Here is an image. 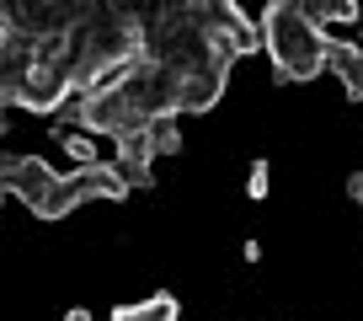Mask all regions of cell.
Wrapping results in <instances>:
<instances>
[{"mask_svg":"<svg viewBox=\"0 0 363 321\" xmlns=\"http://www.w3.org/2000/svg\"><path fill=\"white\" fill-rule=\"evenodd\" d=\"M326 70L347 86V97H363V43H331Z\"/></svg>","mask_w":363,"mask_h":321,"instance_id":"3957f363","label":"cell"},{"mask_svg":"<svg viewBox=\"0 0 363 321\" xmlns=\"http://www.w3.org/2000/svg\"><path fill=\"white\" fill-rule=\"evenodd\" d=\"M262 43H267V59H272V70H278L284 86H305V80H315L320 70H326V48H331L326 33L299 11L294 0L272 6L267 27H262Z\"/></svg>","mask_w":363,"mask_h":321,"instance_id":"6da1fadb","label":"cell"},{"mask_svg":"<svg viewBox=\"0 0 363 321\" xmlns=\"http://www.w3.org/2000/svg\"><path fill=\"white\" fill-rule=\"evenodd\" d=\"M267 187H272V172H267V160H257L246 177V198H267Z\"/></svg>","mask_w":363,"mask_h":321,"instance_id":"8992f818","label":"cell"},{"mask_svg":"<svg viewBox=\"0 0 363 321\" xmlns=\"http://www.w3.org/2000/svg\"><path fill=\"white\" fill-rule=\"evenodd\" d=\"M225 80H230V70L219 65V59L182 65L177 70V113H208V107L225 97Z\"/></svg>","mask_w":363,"mask_h":321,"instance_id":"7a4b0ae2","label":"cell"},{"mask_svg":"<svg viewBox=\"0 0 363 321\" xmlns=\"http://www.w3.org/2000/svg\"><path fill=\"white\" fill-rule=\"evenodd\" d=\"M113 321H177V300L155 295V300H139V305H118Z\"/></svg>","mask_w":363,"mask_h":321,"instance_id":"277c9868","label":"cell"},{"mask_svg":"<svg viewBox=\"0 0 363 321\" xmlns=\"http://www.w3.org/2000/svg\"><path fill=\"white\" fill-rule=\"evenodd\" d=\"M272 6H278V0H230V11H235L240 22H246V27H257V33H262V27H267Z\"/></svg>","mask_w":363,"mask_h":321,"instance_id":"5b68a950","label":"cell"},{"mask_svg":"<svg viewBox=\"0 0 363 321\" xmlns=\"http://www.w3.org/2000/svg\"><path fill=\"white\" fill-rule=\"evenodd\" d=\"M65 321H91V310H86V305H69V310H65Z\"/></svg>","mask_w":363,"mask_h":321,"instance_id":"52a82bcc","label":"cell"},{"mask_svg":"<svg viewBox=\"0 0 363 321\" xmlns=\"http://www.w3.org/2000/svg\"><path fill=\"white\" fill-rule=\"evenodd\" d=\"M352 198H358V204H363V172L352 177Z\"/></svg>","mask_w":363,"mask_h":321,"instance_id":"ba28073f","label":"cell"}]
</instances>
